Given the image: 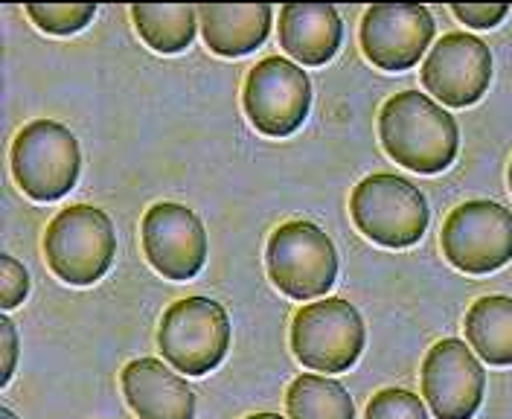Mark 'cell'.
Masks as SVG:
<instances>
[{
    "label": "cell",
    "instance_id": "4",
    "mask_svg": "<svg viewBox=\"0 0 512 419\" xmlns=\"http://www.w3.org/2000/svg\"><path fill=\"white\" fill-rule=\"evenodd\" d=\"M158 347L178 373L207 376L227 355L230 315L213 297H184L163 312Z\"/></svg>",
    "mask_w": 512,
    "mask_h": 419
},
{
    "label": "cell",
    "instance_id": "12",
    "mask_svg": "<svg viewBox=\"0 0 512 419\" xmlns=\"http://www.w3.org/2000/svg\"><path fill=\"white\" fill-rule=\"evenodd\" d=\"M492 82V53L478 35L448 33L443 35L425 65L422 85L428 94L448 108H469L483 99Z\"/></svg>",
    "mask_w": 512,
    "mask_h": 419
},
{
    "label": "cell",
    "instance_id": "16",
    "mask_svg": "<svg viewBox=\"0 0 512 419\" xmlns=\"http://www.w3.org/2000/svg\"><path fill=\"white\" fill-rule=\"evenodd\" d=\"M271 15L274 9L259 3V6H198V24L204 30L207 47L224 56V59H239L254 53L259 44L271 33Z\"/></svg>",
    "mask_w": 512,
    "mask_h": 419
},
{
    "label": "cell",
    "instance_id": "2",
    "mask_svg": "<svg viewBox=\"0 0 512 419\" xmlns=\"http://www.w3.org/2000/svg\"><path fill=\"white\" fill-rule=\"evenodd\" d=\"M44 257L67 286H94L117 257L114 222L94 204H73L47 225Z\"/></svg>",
    "mask_w": 512,
    "mask_h": 419
},
{
    "label": "cell",
    "instance_id": "19",
    "mask_svg": "<svg viewBox=\"0 0 512 419\" xmlns=\"http://www.w3.org/2000/svg\"><path fill=\"white\" fill-rule=\"evenodd\" d=\"M286 411L288 419H355L347 387L315 373H303L288 385Z\"/></svg>",
    "mask_w": 512,
    "mask_h": 419
},
{
    "label": "cell",
    "instance_id": "13",
    "mask_svg": "<svg viewBox=\"0 0 512 419\" xmlns=\"http://www.w3.org/2000/svg\"><path fill=\"white\" fill-rule=\"evenodd\" d=\"M431 38L434 18L425 6H370L361 18V50L387 73L419 65Z\"/></svg>",
    "mask_w": 512,
    "mask_h": 419
},
{
    "label": "cell",
    "instance_id": "18",
    "mask_svg": "<svg viewBox=\"0 0 512 419\" xmlns=\"http://www.w3.org/2000/svg\"><path fill=\"white\" fill-rule=\"evenodd\" d=\"M134 30L155 53L172 56L187 50L198 30V6H131Z\"/></svg>",
    "mask_w": 512,
    "mask_h": 419
},
{
    "label": "cell",
    "instance_id": "27",
    "mask_svg": "<svg viewBox=\"0 0 512 419\" xmlns=\"http://www.w3.org/2000/svg\"><path fill=\"white\" fill-rule=\"evenodd\" d=\"M507 178H510V190H512V161H510V172H507Z\"/></svg>",
    "mask_w": 512,
    "mask_h": 419
},
{
    "label": "cell",
    "instance_id": "14",
    "mask_svg": "<svg viewBox=\"0 0 512 419\" xmlns=\"http://www.w3.org/2000/svg\"><path fill=\"white\" fill-rule=\"evenodd\" d=\"M128 408L140 419H195L192 387L158 358H137L120 376Z\"/></svg>",
    "mask_w": 512,
    "mask_h": 419
},
{
    "label": "cell",
    "instance_id": "25",
    "mask_svg": "<svg viewBox=\"0 0 512 419\" xmlns=\"http://www.w3.org/2000/svg\"><path fill=\"white\" fill-rule=\"evenodd\" d=\"M245 419H283L280 414H251V417Z\"/></svg>",
    "mask_w": 512,
    "mask_h": 419
},
{
    "label": "cell",
    "instance_id": "9",
    "mask_svg": "<svg viewBox=\"0 0 512 419\" xmlns=\"http://www.w3.org/2000/svg\"><path fill=\"white\" fill-rule=\"evenodd\" d=\"M242 105L259 134L288 137L309 117L312 82L303 67L283 56H268L251 67L242 88Z\"/></svg>",
    "mask_w": 512,
    "mask_h": 419
},
{
    "label": "cell",
    "instance_id": "22",
    "mask_svg": "<svg viewBox=\"0 0 512 419\" xmlns=\"http://www.w3.org/2000/svg\"><path fill=\"white\" fill-rule=\"evenodd\" d=\"M27 294H30V274H27V268L15 257L3 254L0 257V306L3 309H15L18 303H24Z\"/></svg>",
    "mask_w": 512,
    "mask_h": 419
},
{
    "label": "cell",
    "instance_id": "5",
    "mask_svg": "<svg viewBox=\"0 0 512 419\" xmlns=\"http://www.w3.org/2000/svg\"><path fill=\"white\" fill-rule=\"evenodd\" d=\"M12 175L32 201H59L82 172V149L76 134L56 120H32L12 143Z\"/></svg>",
    "mask_w": 512,
    "mask_h": 419
},
{
    "label": "cell",
    "instance_id": "21",
    "mask_svg": "<svg viewBox=\"0 0 512 419\" xmlns=\"http://www.w3.org/2000/svg\"><path fill=\"white\" fill-rule=\"evenodd\" d=\"M364 419H428V411H425L422 399L411 390L387 387L370 399Z\"/></svg>",
    "mask_w": 512,
    "mask_h": 419
},
{
    "label": "cell",
    "instance_id": "8",
    "mask_svg": "<svg viewBox=\"0 0 512 419\" xmlns=\"http://www.w3.org/2000/svg\"><path fill=\"white\" fill-rule=\"evenodd\" d=\"M440 245L457 271L492 274L512 259V213L495 201H466L446 216Z\"/></svg>",
    "mask_w": 512,
    "mask_h": 419
},
{
    "label": "cell",
    "instance_id": "23",
    "mask_svg": "<svg viewBox=\"0 0 512 419\" xmlns=\"http://www.w3.org/2000/svg\"><path fill=\"white\" fill-rule=\"evenodd\" d=\"M451 12L475 30H492L507 18L510 6H504V3H498V6H451Z\"/></svg>",
    "mask_w": 512,
    "mask_h": 419
},
{
    "label": "cell",
    "instance_id": "7",
    "mask_svg": "<svg viewBox=\"0 0 512 419\" xmlns=\"http://www.w3.org/2000/svg\"><path fill=\"white\" fill-rule=\"evenodd\" d=\"M367 329L344 297H323L297 309L291 321V353L318 373H344L364 353Z\"/></svg>",
    "mask_w": 512,
    "mask_h": 419
},
{
    "label": "cell",
    "instance_id": "26",
    "mask_svg": "<svg viewBox=\"0 0 512 419\" xmlns=\"http://www.w3.org/2000/svg\"><path fill=\"white\" fill-rule=\"evenodd\" d=\"M0 419H18V417H15V414H12L9 408H3V411H0Z\"/></svg>",
    "mask_w": 512,
    "mask_h": 419
},
{
    "label": "cell",
    "instance_id": "6",
    "mask_svg": "<svg viewBox=\"0 0 512 419\" xmlns=\"http://www.w3.org/2000/svg\"><path fill=\"white\" fill-rule=\"evenodd\" d=\"M268 277L291 300L326 297L338 277V251L315 222L294 219L280 225L265 248Z\"/></svg>",
    "mask_w": 512,
    "mask_h": 419
},
{
    "label": "cell",
    "instance_id": "15",
    "mask_svg": "<svg viewBox=\"0 0 512 419\" xmlns=\"http://www.w3.org/2000/svg\"><path fill=\"white\" fill-rule=\"evenodd\" d=\"M344 24L335 6L288 3L280 9V47L300 65L320 67L341 50Z\"/></svg>",
    "mask_w": 512,
    "mask_h": 419
},
{
    "label": "cell",
    "instance_id": "24",
    "mask_svg": "<svg viewBox=\"0 0 512 419\" xmlns=\"http://www.w3.org/2000/svg\"><path fill=\"white\" fill-rule=\"evenodd\" d=\"M0 332H3V353H6V364H3V376L0 385H9L12 373H15V361H18V335H15V323L9 318H0Z\"/></svg>",
    "mask_w": 512,
    "mask_h": 419
},
{
    "label": "cell",
    "instance_id": "1",
    "mask_svg": "<svg viewBox=\"0 0 512 419\" xmlns=\"http://www.w3.org/2000/svg\"><path fill=\"white\" fill-rule=\"evenodd\" d=\"M379 140L390 161L419 175H437L457 158L460 129L428 94L402 91L379 111Z\"/></svg>",
    "mask_w": 512,
    "mask_h": 419
},
{
    "label": "cell",
    "instance_id": "20",
    "mask_svg": "<svg viewBox=\"0 0 512 419\" xmlns=\"http://www.w3.org/2000/svg\"><path fill=\"white\" fill-rule=\"evenodd\" d=\"M27 15L41 33L73 35L94 21L96 6L94 3H47V6L32 3L27 6Z\"/></svg>",
    "mask_w": 512,
    "mask_h": 419
},
{
    "label": "cell",
    "instance_id": "17",
    "mask_svg": "<svg viewBox=\"0 0 512 419\" xmlns=\"http://www.w3.org/2000/svg\"><path fill=\"white\" fill-rule=\"evenodd\" d=\"M466 341L492 367L512 364V297L489 294L466 312Z\"/></svg>",
    "mask_w": 512,
    "mask_h": 419
},
{
    "label": "cell",
    "instance_id": "3",
    "mask_svg": "<svg viewBox=\"0 0 512 419\" xmlns=\"http://www.w3.org/2000/svg\"><path fill=\"white\" fill-rule=\"evenodd\" d=\"M355 227L382 248H411L428 230V201L419 187L393 172L367 175L350 195Z\"/></svg>",
    "mask_w": 512,
    "mask_h": 419
},
{
    "label": "cell",
    "instance_id": "11",
    "mask_svg": "<svg viewBox=\"0 0 512 419\" xmlns=\"http://www.w3.org/2000/svg\"><path fill=\"white\" fill-rule=\"evenodd\" d=\"M486 390V373L460 338L437 341L422 361V396L437 419H472Z\"/></svg>",
    "mask_w": 512,
    "mask_h": 419
},
{
    "label": "cell",
    "instance_id": "10",
    "mask_svg": "<svg viewBox=\"0 0 512 419\" xmlns=\"http://www.w3.org/2000/svg\"><path fill=\"white\" fill-rule=\"evenodd\" d=\"M140 239L149 265L166 280H192L207 262L204 225L184 204L160 201L149 207L140 225Z\"/></svg>",
    "mask_w": 512,
    "mask_h": 419
}]
</instances>
